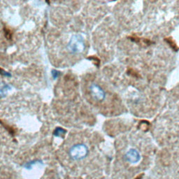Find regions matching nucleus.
Masks as SVG:
<instances>
[{"mask_svg":"<svg viewBox=\"0 0 179 179\" xmlns=\"http://www.w3.org/2000/svg\"><path fill=\"white\" fill-rule=\"evenodd\" d=\"M85 41L81 34H74L71 37L67 44V49L71 53L78 54L85 50Z\"/></svg>","mask_w":179,"mask_h":179,"instance_id":"obj_1","label":"nucleus"},{"mask_svg":"<svg viewBox=\"0 0 179 179\" xmlns=\"http://www.w3.org/2000/svg\"><path fill=\"white\" fill-rule=\"evenodd\" d=\"M88 154V149L85 144H78L71 146L69 151V155L73 160H81Z\"/></svg>","mask_w":179,"mask_h":179,"instance_id":"obj_2","label":"nucleus"},{"mask_svg":"<svg viewBox=\"0 0 179 179\" xmlns=\"http://www.w3.org/2000/svg\"><path fill=\"white\" fill-rule=\"evenodd\" d=\"M89 90L92 98L98 102H102L106 97V93L104 90L96 83H92L90 85Z\"/></svg>","mask_w":179,"mask_h":179,"instance_id":"obj_3","label":"nucleus"},{"mask_svg":"<svg viewBox=\"0 0 179 179\" xmlns=\"http://www.w3.org/2000/svg\"><path fill=\"white\" fill-rule=\"evenodd\" d=\"M126 157H127L128 160L137 162L139 159V152L134 149H131L126 154Z\"/></svg>","mask_w":179,"mask_h":179,"instance_id":"obj_4","label":"nucleus"},{"mask_svg":"<svg viewBox=\"0 0 179 179\" xmlns=\"http://www.w3.org/2000/svg\"><path fill=\"white\" fill-rule=\"evenodd\" d=\"M66 133V130H64V129L61 127H57L53 132V135L55 137H63L64 134Z\"/></svg>","mask_w":179,"mask_h":179,"instance_id":"obj_5","label":"nucleus"},{"mask_svg":"<svg viewBox=\"0 0 179 179\" xmlns=\"http://www.w3.org/2000/svg\"><path fill=\"white\" fill-rule=\"evenodd\" d=\"M37 163H41V160H34V161H32V162H27V163H26L24 166L26 169H30L33 167V166L35 165V164H37Z\"/></svg>","mask_w":179,"mask_h":179,"instance_id":"obj_6","label":"nucleus"},{"mask_svg":"<svg viewBox=\"0 0 179 179\" xmlns=\"http://www.w3.org/2000/svg\"><path fill=\"white\" fill-rule=\"evenodd\" d=\"M59 74V72L56 70H53L52 71V77H53L55 79H56L57 78H58V76Z\"/></svg>","mask_w":179,"mask_h":179,"instance_id":"obj_7","label":"nucleus"},{"mask_svg":"<svg viewBox=\"0 0 179 179\" xmlns=\"http://www.w3.org/2000/svg\"><path fill=\"white\" fill-rule=\"evenodd\" d=\"M0 73H1L2 75L5 76H9V77L11 76V74L9 72H6V71H5L4 70H0Z\"/></svg>","mask_w":179,"mask_h":179,"instance_id":"obj_8","label":"nucleus"}]
</instances>
